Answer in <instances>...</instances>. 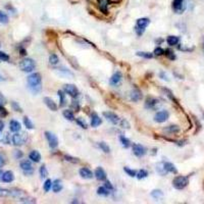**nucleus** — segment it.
Returning a JSON list of instances; mask_svg holds the SVG:
<instances>
[{"instance_id":"864d4df0","label":"nucleus","mask_w":204,"mask_h":204,"mask_svg":"<svg viewBox=\"0 0 204 204\" xmlns=\"http://www.w3.org/2000/svg\"><path fill=\"white\" fill-rule=\"evenodd\" d=\"M153 53H154V55H156V56H160V55H163L164 54V50L160 48V47H157V48H155Z\"/></svg>"},{"instance_id":"f03ea898","label":"nucleus","mask_w":204,"mask_h":204,"mask_svg":"<svg viewBox=\"0 0 204 204\" xmlns=\"http://www.w3.org/2000/svg\"><path fill=\"white\" fill-rule=\"evenodd\" d=\"M149 24H150V20L147 18H138L136 22V26H135V31L138 36H142L144 34V32L146 30V28L148 27Z\"/></svg>"},{"instance_id":"69168bd1","label":"nucleus","mask_w":204,"mask_h":204,"mask_svg":"<svg viewBox=\"0 0 204 204\" xmlns=\"http://www.w3.org/2000/svg\"><path fill=\"white\" fill-rule=\"evenodd\" d=\"M2 81H4V78H3L1 75H0V82H2Z\"/></svg>"},{"instance_id":"f8f14e48","label":"nucleus","mask_w":204,"mask_h":204,"mask_svg":"<svg viewBox=\"0 0 204 204\" xmlns=\"http://www.w3.org/2000/svg\"><path fill=\"white\" fill-rule=\"evenodd\" d=\"M103 116L106 119L108 122H110L112 125H116L120 122V117L116 116L114 112H111V111H104L103 112Z\"/></svg>"},{"instance_id":"6ab92c4d","label":"nucleus","mask_w":204,"mask_h":204,"mask_svg":"<svg viewBox=\"0 0 204 204\" xmlns=\"http://www.w3.org/2000/svg\"><path fill=\"white\" fill-rule=\"evenodd\" d=\"M98 4H99L100 10L103 12L104 14H107L108 12V5L110 3V0H97Z\"/></svg>"},{"instance_id":"0eeeda50","label":"nucleus","mask_w":204,"mask_h":204,"mask_svg":"<svg viewBox=\"0 0 204 204\" xmlns=\"http://www.w3.org/2000/svg\"><path fill=\"white\" fill-rule=\"evenodd\" d=\"M45 137L48 141L49 147L51 149H55L57 146H58V139H57L56 135H54L53 133L51 132H45Z\"/></svg>"},{"instance_id":"2f4dec72","label":"nucleus","mask_w":204,"mask_h":204,"mask_svg":"<svg viewBox=\"0 0 204 204\" xmlns=\"http://www.w3.org/2000/svg\"><path fill=\"white\" fill-rule=\"evenodd\" d=\"M156 171L160 175V176H165V175L167 174V171H165V168L163 167V163L162 162H160V163L157 164V167H156Z\"/></svg>"},{"instance_id":"09e8293b","label":"nucleus","mask_w":204,"mask_h":204,"mask_svg":"<svg viewBox=\"0 0 204 204\" xmlns=\"http://www.w3.org/2000/svg\"><path fill=\"white\" fill-rule=\"evenodd\" d=\"M136 54L138 56L144 57V58H147V59H150V58H152V57H153V54L149 53V52H137Z\"/></svg>"},{"instance_id":"4d7b16f0","label":"nucleus","mask_w":204,"mask_h":204,"mask_svg":"<svg viewBox=\"0 0 204 204\" xmlns=\"http://www.w3.org/2000/svg\"><path fill=\"white\" fill-rule=\"evenodd\" d=\"M104 187H106L108 190L109 191H112L113 190V186L111 185V183L109 181H107V182H105V184H104Z\"/></svg>"},{"instance_id":"bf43d9fd","label":"nucleus","mask_w":204,"mask_h":204,"mask_svg":"<svg viewBox=\"0 0 204 204\" xmlns=\"http://www.w3.org/2000/svg\"><path fill=\"white\" fill-rule=\"evenodd\" d=\"M159 76L162 79V80H165V81H168V78H167V74H164L163 72H161L160 74H159Z\"/></svg>"},{"instance_id":"f704fd0d","label":"nucleus","mask_w":204,"mask_h":204,"mask_svg":"<svg viewBox=\"0 0 204 204\" xmlns=\"http://www.w3.org/2000/svg\"><path fill=\"white\" fill-rule=\"evenodd\" d=\"M24 124H25V127L27 128L28 130H33V129H34L33 123H32V120L29 119L28 116H25V117H24Z\"/></svg>"},{"instance_id":"49530a36","label":"nucleus","mask_w":204,"mask_h":204,"mask_svg":"<svg viewBox=\"0 0 204 204\" xmlns=\"http://www.w3.org/2000/svg\"><path fill=\"white\" fill-rule=\"evenodd\" d=\"M9 55L7 53H5V52H3V51H0V60L1 61H5V62H8L9 61Z\"/></svg>"},{"instance_id":"4be33fe9","label":"nucleus","mask_w":204,"mask_h":204,"mask_svg":"<svg viewBox=\"0 0 204 204\" xmlns=\"http://www.w3.org/2000/svg\"><path fill=\"white\" fill-rule=\"evenodd\" d=\"M29 158H30L33 162H35V163H38V162H40V160H41V154L39 153V151L33 150V151H31L30 154H29Z\"/></svg>"},{"instance_id":"a211bd4d","label":"nucleus","mask_w":204,"mask_h":204,"mask_svg":"<svg viewBox=\"0 0 204 204\" xmlns=\"http://www.w3.org/2000/svg\"><path fill=\"white\" fill-rule=\"evenodd\" d=\"M43 101H44V103L46 104V106L48 107L50 110H52V111H56V110H57V105H56V103L54 102L53 99H51L50 97H44Z\"/></svg>"},{"instance_id":"dca6fc26","label":"nucleus","mask_w":204,"mask_h":204,"mask_svg":"<svg viewBox=\"0 0 204 204\" xmlns=\"http://www.w3.org/2000/svg\"><path fill=\"white\" fill-rule=\"evenodd\" d=\"M143 95H142V92L139 90V89H134V90L131 91V94H130V98L131 100L134 101V102H138L142 99Z\"/></svg>"},{"instance_id":"ea45409f","label":"nucleus","mask_w":204,"mask_h":204,"mask_svg":"<svg viewBox=\"0 0 204 204\" xmlns=\"http://www.w3.org/2000/svg\"><path fill=\"white\" fill-rule=\"evenodd\" d=\"M8 15L5 14V12H3L0 10V23L1 24H8Z\"/></svg>"},{"instance_id":"1a4fd4ad","label":"nucleus","mask_w":204,"mask_h":204,"mask_svg":"<svg viewBox=\"0 0 204 204\" xmlns=\"http://www.w3.org/2000/svg\"><path fill=\"white\" fill-rule=\"evenodd\" d=\"M168 117H170V113H168L167 110H160V111H158V112L155 113L154 122L159 123V124L164 123L168 120Z\"/></svg>"},{"instance_id":"c9c22d12","label":"nucleus","mask_w":204,"mask_h":204,"mask_svg":"<svg viewBox=\"0 0 204 204\" xmlns=\"http://www.w3.org/2000/svg\"><path fill=\"white\" fill-rule=\"evenodd\" d=\"M51 188H52V181H51L50 178H47L45 181V183L43 184V189L45 192H49L51 190Z\"/></svg>"},{"instance_id":"e2e57ef3","label":"nucleus","mask_w":204,"mask_h":204,"mask_svg":"<svg viewBox=\"0 0 204 204\" xmlns=\"http://www.w3.org/2000/svg\"><path fill=\"white\" fill-rule=\"evenodd\" d=\"M3 129H4V123H3L2 120H0V133L2 132Z\"/></svg>"},{"instance_id":"4468645a","label":"nucleus","mask_w":204,"mask_h":204,"mask_svg":"<svg viewBox=\"0 0 204 204\" xmlns=\"http://www.w3.org/2000/svg\"><path fill=\"white\" fill-rule=\"evenodd\" d=\"M122 78H123V76H122V73L120 72L114 73L109 80V84L111 86H117L120 83V81H122Z\"/></svg>"},{"instance_id":"79ce46f5","label":"nucleus","mask_w":204,"mask_h":204,"mask_svg":"<svg viewBox=\"0 0 204 204\" xmlns=\"http://www.w3.org/2000/svg\"><path fill=\"white\" fill-rule=\"evenodd\" d=\"M65 160L69 161V162H72V163H79L80 162V159L79 158H76V157H73L71 155H65Z\"/></svg>"},{"instance_id":"39448f33","label":"nucleus","mask_w":204,"mask_h":204,"mask_svg":"<svg viewBox=\"0 0 204 204\" xmlns=\"http://www.w3.org/2000/svg\"><path fill=\"white\" fill-rule=\"evenodd\" d=\"M186 0H173V2H171V8H173L175 14H183L186 10Z\"/></svg>"},{"instance_id":"603ef678","label":"nucleus","mask_w":204,"mask_h":204,"mask_svg":"<svg viewBox=\"0 0 204 204\" xmlns=\"http://www.w3.org/2000/svg\"><path fill=\"white\" fill-rule=\"evenodd\" d=\"M6 116H7V110L5 109L4 106H3L2 103H1V101H0V116L4 117Z\"/></svg>"},{"instance_id":"de8ad7c7","label":"nucleus","mask_w":204,"mask_h":204,"mask_svg":"<svg viewBox=\"0 0 204 204\" xmlns=\"http://www.w3.org/2000/svg\"><path fill=\"white\" fill-rule=\"evenodd\" d=\"M20 199L22 203H36V199L31 198V197H22Z\"/></svg>"},{"instance_id":"bb28decb","label":"nucleus","mask_w":204,"mask_h":204,"mask_svg":"<svg viewBox=\"0 0 204 204\" xmlns=\"http://www.w3.org/2000/svg\"><path fill=\"white\" fill-rule=\"evenodd\" d=\"M163 130L165 131V132H167V133H170V134H176V133L180 132V128H178V126H176V125L168 126L167 128H164Z\"/></svg>"},{"instance_id":"9b49d317","label":"nucleus","mask_w":204,"mask_h":204,"mask_svg":"<svg viewBox=\"0 0 204 204\" xmlns=\"http://www.w3.org/2000/svg\"><path fill=\"white\" fill-rule=\"evenodd\" d=\"M11 141L15 146H22V145H24L26 142V136L24 135V134L15 133L14 135L12 136Z\"/></svg>"},{"instance_id":"338daca9","label":"nucleus","mask_w":204,"mask_h":204,"mask_svg":"<svg viewBox=\"0 0 204 204\" xmlns=\"http://www.w3.org/2000/svg\"><path fill=\"white\" fill-rule=\"evenodd\" d=\"M203 48H204V45H203Z\"/></svg>"},{"instance_id":"c756f323","label":"nucleus","mask_w":204,"mask_h":204,"mask_svg":"<svg viewBox=\"0 0 204 204\" xmlns=\"http://www.w3.org/2000/svg\"><path fill=\"white\" fill-rule=\"evenodd\" d=\"M23 195H24V191L22 190H18V189L10 190V196L14 197V198H22Z\"/></svg>"},{"instance_id":"393cba45","label":"nucleus","mask_w":204,"mask_h":204,"mask_svg":"<svg viewBox=\"0 0 204 204\" xmlns=\"http://www.w3.org/2000/svg\"><path fill=\"white\" fill-rule=\"evenodd\" d=\"M180 42V38L178 36H168L167 38V43L170 46H176Z\"/></svg>"},{"instance_id":"aec40b11","label":"nucleus","mask_w":204,"mask_h":204,"mask_svg":"<svg viewBox=\"0 0 204 204\" xmlns=\"http://www.w3.org/2000/svg\"><path fill=\"white\" fill-rule=\"evenodd\" d=\"M21 129H22L21 124L18 123V120H10V123H9V130H10L11 132L18 133V132H20Z\"/></svg>"},{"instance_id":"13d9d810","label":"nucleus","mask_w":204,"mask_h":204,"mask_svg":"<svg viewBox=\"0 0 204 204\" xmlns=\"http://www.w3.org/2000/svg\"><path fill=\"white\" fill-rule=\"evenodd\" d=\"M120 125H122L123 128H126V129H129V128H130L129 123H128L126 120H122V123H120Z\"/></svg>"},{"instance_id":"5701e85b","label":"nucleus","mask_w":204,"mask_h":204,"mask_svg":"<svg viewBox=\"0 0 204 204\" xmlns=\"http://www.w3.org/2000/svg\"><path fill=\"white\" fill-rule=\"evenodd\" d=\"M163 163V167L165 168V171H167V173H173V174H178V170L177 167H175L174 163H171V162H162Z\"/></svg>"},{"instance_id":"ddd939ff","label":"nucleus","mask_w":204,"mask_h":204,"mask_svg":"<svg viewBox=\"0 0 204 204\" xmlns=\"http://www.w3.org/2000/svg\"><path fill=\"white\" fill-rule=\"evenodd\" d=\"M132 150L137 157H142V156H144L146 154V149L143 147L141 144H137V143L136 144H133Z\"/></svg>"},{"instance_id":"cd10ccee","label":"nucleus","mask_w":204,"mask_h":204,"mask_svg":"<svg viewBox=\"0 0 204 204\" xmlns=\"http://www.w3.org/2000/svg\"><path fill=\"white\" fill-rule=\"evenodd\" d=\"M97 194H98V195H100V196L106 197V196H108V195L110 194V191L108 190L106 187L102 186V187H99V188L97 189Z\"/></svg>"},{"instance_id":"a19ab883","label":"nucleus","mask_w":204,"mask_h":204,"mask_svg":"<svg viewBox=\"0 0 204 204\" xmlns=\"http://www.w3.org/2000/svg\"><path fill=\"white\" fill-rule=\"evenodd\" d=\"M58 61H59V59H58V56H57L56 54H51V55L49 56V62H50V65H57V63H58Z\"/></svg>"},{"instance_id":"680f3d73","label":"nucleus","mask_w":204,"mask_h":204,"mask_svg":"<svg viewBox=\"0 0 204 204\" xmlns=\"http://www.w3.org/2000/svg\"><path fill=\"white\" fill-rule=\"evenodd\" d=\"M20 52H21V55H23V56H25L26 54H27V51H26V49H24V48H21Z\"/></svg>"},{"instance_id":"e433bc0d","label":"nucleus","mask_w":204,"mask_h":204,"mask_svg":"<svg viewBox=\"0 0 204 204\" xmlns=\"http://www.w3.org/2000/svg\"><path fill=\"white\" fill-rule=\"evenodd\" d=\"M98 146H99V148H100L104 153H109V152H110V147H109V146H108L105 142H100L99 144H98Z\"/></svg>"},{"instance_id":"8fccbe9b","label":"nucleus","mask_w":204,"mask_h":204,"mask_svg":"<svg viewBox=\"0 0 204 204\" xmlns=\"http://www.w3.org/2000/svg\"><path fill=\"white\" fill-rule=\"evenodd\" d=\"M7 196H10V190L0 188V197H7Z\"/></svg>"},{"instance_id":"c85d7f7f","label":"nucleus","mask_w":204,"mask_h":204,"mask_svg":"<svg viewBox=\"0 0 204 204\" xmlns=\"http://www.w3.org/2000/svg\"><path fill=\"white\" fill-rule=\"evenodd\" d=\"M62 114H63V116H65V119L69 120V122H74L75 120V116H74V113H73L72 110L66 109V110L63 111Z\"/></svg>"},{"instance_id":"f3484780","label":"nucleus","mask_w":204,"mask_h":204,"mask_svg":"<svg viewBox=\"0 0 204 204\" xmlns=\"http://www.w3.org/2000/svg\"><path fill=\"white\" fill-rule=\"evenodd\" d=\"M94 176L98 181H105L106 180V173H105L104 170L102 167H97L96 170H95Z\"/></svg>"},{"instance_id":"72a5a7b5","label":"nucleus","mask_w":204,"mask_h":204,"mask_svg":"<svg viewBox=\"0 0 204 204\" xmlns=\"http://www.w3.org/2000/svg\"><path fill=\"white\" fill-rule=\"evenodd\" d=\"M151 196L153 197L154 199H160L162 198V196H163V193H162L161 190H153L151 192Z\"/></svg>"},{"instance_id":"a18cd8bd","label":"nucleus","mask_w":204,"mask_h":204,"mask_svg":"<svg viewBox=\"0 0 204 204\" xmlns=\"http://www.w3.org/2000/svg\"><path fill=\"white\" fill-rule=\"evenodd\" d=\"M0 141L3 142L4 144H9V143H10V140H9L8 134H4V135H1V134H0Z\"/></svg>"},{"instance_id":"b1692460","label":"nucleus","mask_w":204,"mask_h":204,"mask_svg":"<svg viewBox=\"0 0 204 204\" xmlns=\"http://www.w3.org/2000/svg\"><path fill=\"white\" fill-rule=\"evenodd\" d=\"M101 123H102L101 119L97 116L96 113L92 114V116H91V126H92V127L96 128V127H98V126H100Z\"/></svg>"},{"instance_id":"a878e982","label":"nucleus","mask_w":204,"mask_h":204,"mask_svg":"<svg viewBox=\"0 0 204 204\" xmlns=\"http://www.w3.org/2000/svg\"><path fill=\"white\" fill-rule=\"evenodd\" d=\"M52 190L54 193H58L62 190V184L59 180H55L54 183H52Z\"/></svg>"},{"instance_id":"f257e3e1","label":"nucleus","mask_w":204,"mask_h":204,"mask_svg":"<svg viewBox=\"0 0 204 204\" xmlns=\"http://www.w3.org/2000/svg\"><path fill=\"white\" fill-rule=\"evenodd\" d=\"M28 87L34 94L40 93L42 90V78L39 73H33L27 78Z\"/></svg>"},{"instance_id":"9d476101","label":"nucleus","mask_w":204,"mask_h":204,"mask_svg":"<svg viewBox=\"0 0 204 204\" xmlns=\"http://www.w3.org/2000/svg\"><path fill=\"white\" fill-rule=\"evenodd\" d=\"M63 89H65V93L69 94L71 97H73V98L78 97L79 90H78V88H76L75 85H73V84H66V85H65V88H63Z\"/></svg>"},{"instance_id":"c03bdc74","label":"nucleus","mask_w":204,"mask_h":204,"mask_svg":"<svg viewBox=\"0 0 204 204\" xmlns=\"http://www.w3.org/2000/svg\"><path fill=\"white\" fill-rule=\"evenodd\" d=\"M124 171H125V173L128 174V176H130V177H132V178H134V177H136V176H137L136 171L131 170V168H129L128 167H124Z\"/></svg>"},{"instance_id":"58836bf2","label":"nucleus","mask_w":204,"mask_h":204,"mask_svg":"<svg viewBox=\"0 0 204 204\" xmlns=\"http://www.w3.org/2000/svg\"><path fill=\"white\" fill-rule=\"evenodd\" d=\"M148 176V171L146 170H140L138 173H137V178L138 180H142V178H145L146 177Z\"/></svg>"},{"instance_id":"5fc2aeb1","label":"nucleus","mask_w":204,"mask_h":204,"mask_svg":"<svg viewBox=\"0 0 204 204\" xmlns=\"http://www.w3.org/2000/svg\"><path fill=\"white\" fill-rule=\"evenodd\" d=\"M11 106H12V108H14V110H15V111H20V112H22V108H21V106L18 105L17 102H14V101H12L11 102Z\"/></svg>"},{"instance_id":"20e7f679","label":"nucleus","mask_w":204,"mask_h":204,"mask_svg":"<svg viewBox=\"0 0 204 204\" xmlns=\"http://www.w3.org/2000/svg\"><path fill=\"white\" fill-rule=\"evenodd\" d=\"M36 68V63L32 58H25L20 62V69L21 71L25 73H31L33 72Z\"/></svg>"},{"instance_id":"7c9ffc66","label":"nucleus","mask_w":204,"mask_h":204,"mask_svg":"<svg viewBox=\"0 0 204 204\" xmlns=\"http://www.w3.org/2000/svg\"><path fill=\"white\" fill-rule=\"evenodd\" d=\"M120 141L122 143V146L125 148H129L131 146V141L125 136H120Z\"/></svg>"},{"instance_id":"0e129e2a","label":"nucleus","mask_w":204,"mask_h":204,"mask_svg":"<svg viewBox=\"0 0 204 204\" xmlns=\"http://www.w3.org/2000/svg\"><path fill=\"white\" fill-rule=\"evenodd\" d=\"M3 175H4V171L2 170H0V181L2 182V178H3Z\"/></svg>"},{"instance_id":"4c0bfd02","label":"nucleus","mask_w":204,"mask_h":204,"mask_svg":"<svg viewBox=\"0 0 204 204\" xmlns=\"http://www.w3.org/2000/svg\"><path fill=\"white\" fill-rule=\"evenodd\" d=\"M39 173H40V176H41V178H47V176H48V171H47V167H46L45 164H43L42 167H40Z\"/></svg>"},{"instance_id":"423d86ee","label":"nucleus","mask_w":204,"mask_h":204,"mask_svg":"<svg viewBox=\"0 0 204 204\" xmlns=\"http://www.w3.org/2000/svg\"><path fill=\"white\" fill-rule=\"evenodd\" d=\"M20 167L22 168V171H24L25 175L27 176H30V175H33L34 173V167L32 165L30 160H22L20 163Z\"/></svg>"},{"instance_id":"2eb2a0df","label":"nucleus","mask_w":204,"mask_h":204,"mask_svg":"<svg viewBox=\"0 0 204 204\" xmlns=\"http://www.w3.org/2000/svg\"><path fill=\"white\" fill-rule=\"evenodd\" d=\"M79 174H80V176L83 178H85V180H90V178L94 177V174L92 173V171L89 170L88 167H82L81 170L79 171Z\"/></svg>"},{"instance_id":"6e6d98bb","label":"nucleus","mask_w":204,"mask_h":204,"mask_svg":"<svg viewBox=\"0 0 204 204\" xmlns=\"http://www.w3.org/2000/svg\"><path fill=\"white\" fill-rule=\"evenodd\" d=\"M23 152H22L21 150H14V158H17V159H21L22 157H23Z\"/></svg>"},{"instance_id":"7ed1b4c3","label":"nucleus","mask_w":204,"mask_h":204,"mask_svg":"<svg viewBox=\"0 0 204 204\" xmlns=\"http://www.w3.org/2000/svg\"><path fill=\"white\" fill-rule=\"evenodd\" d=\"M189 184V178L185 176H178L173 180V187L177 190H183Z\"/></svg>"},{"instance_id":"3c124183","label":"nucleus","mask_w":204,"mask_h":204,"mask_svg":"<svg viewBox=\"0 0 204 204\" xmlns=\"http://www.w3.org/2000/svg\"><path fill=\"white\" fill-rule=\"evenodd\" d=\"M76 123L78 124V125L81 128H83V129H87V128H88L86 122H84V120H83L82 119H76Z\"/></svg>"},{"instance_id":"37998d69","label":"nucleus","mask_w":204,"mask_h":204,"mask_svg":"<svg viewBox=\"0 0 204 204\" xmlns=\"http://www.w3.org/2000/svg\"><path fill=\"white\" fill-rule=\"evenodd\" d=\"M164 55L167 56L168 59H171V60H175V59H176V55H175V53H174L171 50H168V49L164 50Z\"/></svg>"},{"instance_id":"412c9836","label":"nucleus","mask_w":204,"mask_h":204,"mask_svg":"<svg viewBox=\"0 0 204 204\" xmlns=\"http://www.w3.org/2000/svg\"><path fill=\"white\" fill-rule=\"evenodd\" d=\"M14 180V175L11 171H4V175H3V178H2V182H4V183H11Z\"/></svg>"},{"instance_id":"473e14b6","label":"nucleus","mask_w":204,"mask_h":204,"mask_svg":"<svg viewBox=\"0 0 204 204\" xmlns=\"http://www.w3.org/2000/svg\"><path fill=\"white\" fill-rule=\"evenodd\" d=\"M57 94H58V97H59V106H65V94L63 93L61 90H58L57 92Z\"/></svg>"},{"instance_id":"052dcab7","label":"nucleus","mask_w":204,"mask_h":204,"mask_svg":"<svg viewBox=\"0 0 204 204\" xmlns=\"http://www.w3.org/2000/svg\"><path fill=\"white\" fill-rule=\"evenodd\" d=\"M4 164H5L4 158H3V156H2V155H0V168L3 167V165H4Z\"/></svg>"},{"instance_id":"6e6552de","label":"nucleus","mask_w":204,"mask_h":204,"mask_svg":"<svg viewBox=\"0 0 204 204\" xmlns=\"http://www.w3.org/2000/svg\"><path fill=\"white\" fill-rule=\"evenodd\" d=\"M160 105H161L160 100L153 97L147 98V100L145 102V107L148 108V109H157L158 107H160Z\"/></svg>"}]
</instances>
